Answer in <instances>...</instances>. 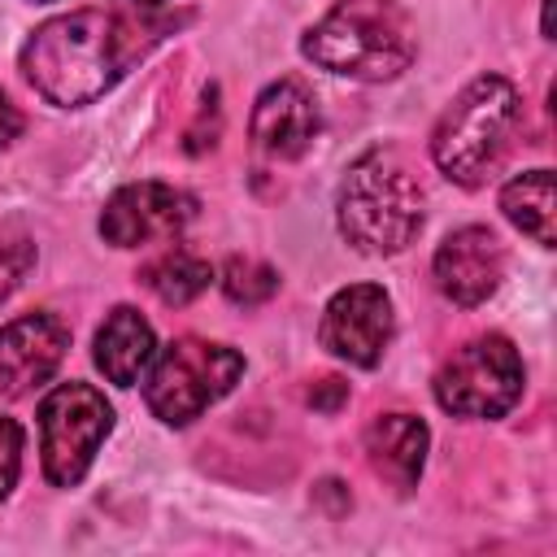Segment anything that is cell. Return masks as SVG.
Masks as SVG:
<instances>
[{
	"label": "cell",
	"instance_id": "22",
	"mask_svg": "<svg viewBox=\"0 0 557 557\" xmlns=\"http://www.w3.org/2000/svg\"><path fill=\"white\" fill-rule=\"evenodd\" d=\"M131 4H135V9H139V4H144V9H157V4H165V0H131Z\"/></svg>",
	"mask_w": 557,
	"mask_h": 557
},
{
	"label": "cell",
	"instance_id": "13",
	"mask_svg": "<svg viewBox=\"0 0 557 557\" xmlns=\"http://www.w3.org/2000/svg\"><path fill=\"white\" fill-rule=\"evenodd\" d=\"M431 431L413 413H379L366 426V457L379 479H387L396 492H409L422 474Z\"/></svg>",
	"mask_w": 557,
	"mask_h": 557
},
{
	"label": "cell",
	"instance_id": "7",
	"mask_svg": "<svg viewBox=\"0 0 557 557\" xmlns=\"http://www.w3.org/2000/svg\"><path fill=\"white\" fill-rule=\"evenodd\" d=\"M431 387L453 418H500L522 396V357L505 335H479L435 370Z\"/></svg>",
	"mask_w": 557,
	"mask_h": 557
},
{
	"label": "cell",
	"instance_id": "2",
	"mask_svg": "<svg viewBox=\"0 0 557 557\" xmlns=\"http://www.w3.org/2000/svg\"><path fill=\"white\" fill-rule=\"evenodd\" d=\"M300 52L339 78L392 83L418 57V35L400 0H335L300 39Z\"/></svg>",
	"mask_w": 557,
	"mask_h": 557
},
{
	"label": "cell",
	"instance_id": "5",
	"mask_svg": "<svg viewBox=\"0 0 557 557\" xmlns=\"http://www.w3.org/2000/svg\"><path fill=\"white\" fill-rule=\"evenodd\" d=\"M244 374V357L226 344L183 335L152 352L144 370V400L165 426H187L209 405H218Z\"/></svg>",
	"mask_w": 557,
	"mask_h": 557
},
{
	"label": "cell",
	"instance_id": "14",
	"mask_svg": "<svg viewBox=\"0 0 557 557\" xmlns=\"http://www.w3.org/2000/svg\"><path fill=\"white\" fill-rule=\"evenodd\" d=\"M152 352H157V335H152L148 318H144L139 309H131V305H117V309L100 322V331H96V352H91V357H96V370H100L109 383L135 387V383L144 379Z\"/></svg>",
	"mask_w": 557,
	"mask_h": 557
},
{
	"label": "cell",
	"instance_id": "6",
	"mask_svg": "<svg viewBox=\"0 0 557 557\" xmlns=\"http://www.w3.org/2000/svg\"><path fill=\"white\" fill-rule=\"evenodd\" d=\"M113 431V405L91 383H61L39 400V453H44V479L52 487H74L104 435Z\"/></svg>",
	"mask_w": 557,
	"mask_h": 557
},
{
	"label": "cell",
	"instance_id": "9",
	"mask_svg": "<svg viewBox=\"0 0 557 557\" xmlns=\"http://www.w3.org/2000/svg\"><path fill=\"white\" fill-rule=\"evenodd\" d=\"M396 318H392V300L379 283H348L339 287L318 322V339L331 357L348 361V366H379L387 344H392Z\"/></svg>",
	"mask_w": 557,
	"mask_h": 557
},
{
	"label": "cell",
	"instance_id": "18",
	"mask_svg": "<svg viewBox=\"0 0 557 557\" xmlns=\"http://www.w3.org/2000/svg\"><path fill=\"white\" fill-rule=\"evenodd\" d=\"M35 265V244L26 235H0V300H9Z\"/></svg>",
	"mask_w": 557,
	"mask_h": 557
},
{
	"label": "cell",
	"instance_id": "4",
	"mask_svg": "<svg viewBox=\"0 0 557 557\" xmlns=\"http://www.w3.org/2000/svg\"><path fill=\"white\" fill-rule=\"evenodd\" d=\"M522 122V96L505 74H479L466 83L431 131V161L457 187H479Z\"/></svg>",
	"mask_w": 557,
	"mask_h": 557
},
{
	"label": "cell",
	"instance_id": "10",
	"mask_svg": "<svg viewBox=\"0 0 557 557\" xmlns=\"http://www.w3.org/2000/svg\"><path fill=\"white\" fill-rule=\"evenodd\" d=\"M431 274H435V287L453 305L474 309V305H483L500 287V278H505V248H500V239L487 226H461V231H453L435 248Z\"/></svg>",
	"mask_w": 557,
	"mask_h": 557
},
{
	"label": "cell",
	"instance_id": "8",
	"mask_svg": "<svg viewBox=\"0 0 557 557\" xmlns=\"http://www.w3.org/2000/svg\"><path fill=\"white\" fill-rule=\"evenodd\" d=\"M196 218V200L170 183L139 178L117 187L100 209V235L113 248H144V244H170L183 235V226Z\"/></svg>",
	"mask_w": 557,
	"mask_h": 557
},
{
	"label": "cell",
	"instance_id": "3",
	"mask_svg": "<svg viewBox=\"0 0 557 557\" xmlns=\"http://www.w3.org/2000/svg\"><path fill=\"white\" fill-rule=\"evenodd\" d=\"M422 187L396 148H366L335 191L339 235L366 257H392L422 231Z\"/></svg>",
	"mask_w": 557,
	"mask_h": 557
},
{
	"label": "cell",
	"instance_id": "11",
	"mask_svg": "<svg viewBox=\"0 0 557 557\" xmlns=\"http://www.w3.org/2000/svg\"><path fill=\"white\" fill-rule=\"evenodd\" d=\"M70 348V326L57 313H22L0 326V383L4 392H30L57 374Z\"/></svg>",
	"mask_w": 557,
	"mask_h": 557
},
{
	"label": "cell",
	"instance_id": "16",
	"mask_svg": "<svg viewBox=\"0 0 557 557\" xmlns=\"http://www.w3.org/2000/svg\"><path fill=\"white\" fill-rule=\"evenodd\" d=\"M209 278H213L209 261L196 257V252H187V248H165L161 257H152V261L139 270V283H144L161 305H170V309L191 305V300L209 287Z\"/></svg>",
	"mask_w": 557,
	"mask_h": 557
},
{
	"label": "cell",
	"instance_id": "23",
	"mask_svg": "<svg viewBox=\"0 0 557 557\" xmlns=\"http://www.w3.org/2000/svg\"><path fill=\"white\" fill-rule=\"evenodd\" d=\"M35 4H44V0H35Z\"/></svg>",
	"mask_w": 557,
	"mask_h": 557
},
{
	"label": "cell",
	"instance_id": "20",
	"mask_svg": "<svg viewBox=\"0 0 557 557\" xmlns=\"http://www.w3.org/2000/svg\"><path fill=\"white\" fill-rule=\"evenodd\" d=\"M344 396H348V387H344L339 379H318V387L309 392V405L331 413V409H339V400H344Z\"/></svg>",
	"mask_w": 557,
	"mask_h": 557
},
{
	"label": "cell",
	"instance_id": "12",
	"mask_svg": "<svg viewBox=\"0 0 557 557\" xmlns=\"http://www.w3.org/2000/svg\"><path fill=\"white\" fill-rule=\"evenodd\" d=\"M318 126H322V117H318L313 91H309L300 78H278V83H270V87L257 96L248 135H252V144H257L265 157L292 161V157H300V152L313 144Z\"/></svg>",
	"mask_w": 557,
	"mask_h": 557
},
{
	"label": "cell",
	"instance_id": "19",
	"mask_svg": "<svg viewBox=\"0 0 557 557\" xmlns=\"http://www.w3.org/2000/svg\"><path fill=\"white\" fill-rule=\"evenodd\" d=\"M22 470V426L13 418H0V500L13 492Z\"/></svg>",
	"mask_w": 557,
	"mask_h": 557
},
{
	"label": "cell",
	"instance_id": "1",
	"mask_svg": "<svg viewBox=\"0 0 557 557\" xmlns=\"http://www.w3.org/2000/svg\"><path fill=\"white\" fill-rule=\"evenodd\" d=\"M170 30V17L70 9L30 30V39L22 44V74L48 104L78 109L100 100Z\"/></svg>",
	"mask_w": 557,
	"mask_h": 557
},
{
	"label": "cell",
	"instance_id": "17",
	"mask_svg": "<svg viewBox=\"0 0 557 557\" xmlns=\"http://www.w3.org/2000/svg\"><path fill=\"white\" fill-rule=\"evenodd\" d=\"M218 283H222V296L231 305H261L278 292V274L265 261H252V257H231L222 265Z\"/></svg>",
	"mask_w": 557,
	"mask_h": 557
},
{
	"label": "cell",
	"instance_id": "21",
	"mask_svg": "<svg viewBox=\"0 0 557 557\" xmlns=\"http://www.w3.org/2000/svg\"><path fill=\"white\" fill-rule=\"evenodd\" d=\"M22 126H26V117L17 113V104L0 91V148H9L17 135H22Z\"/></svg>",
	"mask_w": 557,
	"mask_h": 557
},
{
	"label": "cell",
	"instance_id": "15",
	"mask_svg": "<svg viewBox=\"0 0 557 557\" xmlns=\"http://www.w3.org/2000/svg\"><path fill=\"white\" fill-rule=\"evenodd\" d=\"M500 213L522 231L531 235L540 248H553L557 244V231H553V170H522L513 174L505 187H500Z\"/></svg>",
	"mask_w": 557,
	"mask_h": 557
}]
</instances>
